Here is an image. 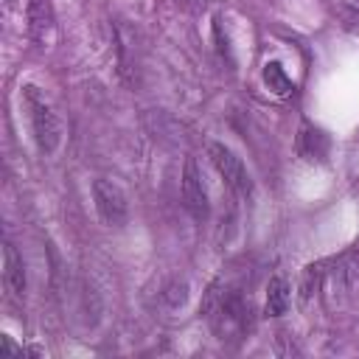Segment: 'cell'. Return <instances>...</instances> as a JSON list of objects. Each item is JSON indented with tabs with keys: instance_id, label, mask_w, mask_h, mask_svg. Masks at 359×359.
<instances>
[{
	"instance_id": "cell-1",
	"label": "cell",
	"mask_w": 359,
	"mask_h": 359,
	"mask_svg": "<svg viewBox=\"0 0 359 359\" xmlns=\"http://www.w3.org/2000/svg\"><path fill=\"white\" fill-rule=\"evenodd\" d=\"M22 104H25V112H28V123H31L36 149L45 157L56 154L59 146H62V137H65V126H62V118L53 109L50 98L39 87L25 84L22 87Z\"/></svg>"
},
{
	"instance_id": "cell-2",
	"label": "cell",
	"mask_w": 359,
	"mask_h": 359,
	"mask_svg": "<svg viewBox=\"0 0 359 359\" xmlns=\"http://www.w3.org/2000/svg\"><path fill=\"white\" fill-rule=\"evenodd\" d=\"M205 151H208V160H210V165L216 168V174L224 180V185H227L236 196L252 199V177H250L244 160H241L230 146H224V143H219V140H210V143L205 146Z\"/></svg>"
},
{
	"instance_id": "cell-3",
	"label": "cell",
	"mask_w": 359,
	"mask_h": 359,
	"mask_svg": "<svg viewBox=\"0 0 359 359\" xmlns=\"http://www.w3.org/2000/svg\"><path fill=\"white\" fill-rule=\"evenodd\" d=\"M90 191H93L95 213L101 216V222L109 227H123L129 219V199H126L123 188L107 177H98V180H93Z\"/></svg>"
},
{
	"instance_id": "cell-4",
	"label": "cell",
	"mask_w": 359,
	"mask_h": 359,
	"mask_svg": "<svg viewBox=\"0 0 359 359\" xmlns=\"http://www.w3.org/2000/svg\"><path fill=\"white\" fill-rule=\"evenodd\" d=\"M180 185H182V202H185L188 213L194 219H208V213H210V196H208V185H205L202 168L196 165L194 157L185 160Z\"/></svg>"
},
{
	"instance_id": "cell-5",
	"label": "cell",
	"mask_w": 359,
	"mask_h": 359,
	"mask_svg": "<svg viewBox=\"0 0 359 359\" xmlns=\"http://www.w3.org/2000/svg\"><path fill=\"white\" fill-rule=\"evenodd\" d=\"M210 320H213V331L219 334V339H227V337L244 331V325H247V309H244V303H241L238 294H224L219 300V306L213 309V317Z\"/></svg>"
},
{
	"instance_id": "cell-6",
	"label": "cell",
	"mask_w": 359,
	"mask_h": 359,
	"mask_svg": "<svg viewBox=\"0 0 359 359\" xmlns=\"http://www.w3.org/2000/svg\"><path fill=\"white\" fill-rule=\"evenodd\" d=\"M3 283H6V292L14 300L25 297V289H28L25 261H22V255L17 252V247L11 241H3Z\"/></svg>"
},
{
	"instance_id": "cell-7",
	"label": "cell",
	"mask_w": 359,
	"mask_h": 359,
	"mask_svg": "<svg viewBox=\"0 0 359 359\" xmlns=\"http://www.w3.org/2000/svg\"><path fill=\"white\" fill-rule=\"evenodd\" d=\"M289 306H292L289 280L283 275L269 278V283H266V300H264V314L266 317H280V314L289 311Z\"/></svg>"
},
{
	"instance_id": "cell-8",
	"label": "cell",
	"mask_w": 359,
	"mask_h": 359,
	"mask_svg": "<svg viewBox=\"0 0 359 359\" xmlns=\"http://www.w3.org/2000/svg\"><path fill=\"white\" fill-rule=\"evenodd\" d=\"M264 84L275 95H289L292 93V79L286 76V70L280 67V62H266L264 65Z\"/></svg>"
},
{
	"instance_id": "cell-9",
	"label": "cell",
	"mask_w": 359,
	"mask_h": 359,
	"mask_svg": "<svg viewBox=\"0 0 359 359\" xmlns=\"http://www.w3.org/2000/svg\"><path fill=\"white\" fill-rule=\"evenodd\" d=\"M28 20H31L34 36L36 39H45V31L50 28V6H48V0H31Z\"/></svg>"
},
{
	"instance_id": "cell-10",
	"label": "cell",
	"mask_w": 359,
	"mask_h": 359,
	"mask_svg": "<svg viewBox=\"0 0 359 359\" xmlns=\"http://www.w3.org/2000/svg\"><path fill=\"white\" fill-rule=\"evenodd\" d=\"M317 286H320V269L317 266H306V272L300 278V292H297V306L300 309H309L311 297L317 294Z\"/></svg>"
},
{
	"instance_id": "cell-11",
	"label": "cell",
	"mask_w": 359,
	"mask_h": 359,
	"mask_svg": "<svg viewBox=\"0 0 359 359\" xmlns=\"http://www.w3.org/2000/svg\"><path fill=\"white\" fill-rule=\"evenodd\" d=\"M17 356H22V348L8 334H3L0 337V359H17Z\"/></svg>"
}]
</instances>
